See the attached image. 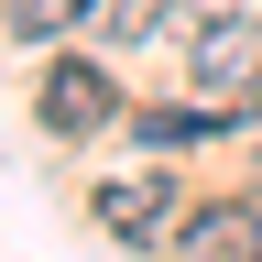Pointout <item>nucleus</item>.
Segmentation results:
<instances>
[{
    "instance_id": "nucleus-1",
    "label": "nucleus",
    "mask_w": 262,
    "mask_h": 262,
    "mask_svg": "<svg viewBox=\"0 0 262 262\" xmlns=\"http://www.w3.org/2000/svg\"><path fill=\"white\" fill-rule=\"evenodd\" d=\"M196 98H208L219 120H241V110H262V22L251 11H229V22H208L196 33Z\"/></svg>"
},
{
    "instance_id": "nucleus-2",
    "label": "nucleus",
    "mask_w": 262,
    "mask_h": 262,
    "mask_svg": "<svg viewBox=\"0 0 262 262\" xmlns=\"http://www.w3.org/2000/svg\"><path fill=\"white\" fill-rule=\"evenodd\" d=\"M110 110H120V88L98 77V66H55V77H44V120L55 131H98Z\"/></svg>"
},
{
    "instance_id": "nucleus-3",
    "label": "nucleus",
    "mask_w": 262,
    "mask_h": 262,
    "mask_svg": "<svg viewBox=\"0 0 262 262\" xmlns=\"http://www.w3.org/2000/svg\"><path fill=\"white\" fill-rule=\"evenodd\" d=\"M186 262H262V219L251 208H196L186 219Z\"/></svg>"
},
{
    "instance_id": "nucleus-4",
    "label": "nucleus",
    "mask_w": 262,
    "mask_h": 262,
    "mask_svg": "<svg viewBox=\"0 0 262 262\" xmlns=\"http://www.w3.org/2000/svg\"><path fill=\"white\" fill-rule=\"evenodd\" d=\"M98 229H110V241H142V229H164V186H153V175L98 186Z\"/></svg>"
},
{
    "instance_id": "nucleus-5",
    "label": "nucleus",
    "mask_w": 262,
    "mask_h": 262,
    "mask_svg": "<svg viewBox=\"0 0 262 262\" xmlns=\"http://www.w3.org/2000/svg\"><path fill=\"white\" fill-rule=\"evenodd\" d=\"M0 11H11V33H66L88 0H0Z\"/></svg>"
}]
</instances>
